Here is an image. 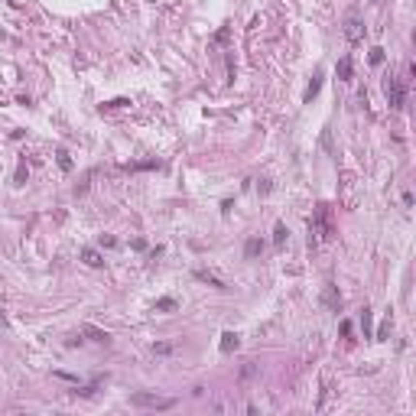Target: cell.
Segmentation results:
<instances>
[{
    "label": "cell",
    "mask_w": 416,
    "mask_h": 416,
    "mask_svg": "<svg viewBox=\"0 0 416 416\" xmlns=\"http://www.w3.org/2000/svg\"><path fill=\"white\" fill-rule=\"evenodd\" d=\"M179 306V303H176L173 296H166V299H160V303H156V312H169V309H176Z\"/></svg>",
    "instance_id": "cell-15"
},
{
    "label": "cell",
    "mask_w": 416,
    "mask_h": 416,
    "mask_svg": "<svg viewBox=\"0 0 416 416\" xmlns=\"http://www.w3.org/2000/svg\"><path fill=\"white\" fill-rule=\"evenodd\" d=\"M390 329H394V319H384V325L377 329V335H374V338H377V341H384L387 335H390Z\"/></svg>",
    "instance_id": "cell-14"
},
{
    "label": "cell",
    "mask_w": 416,
    "mask_h": 416,
    "mask_svg": "<svg viewBox=\"0 0 416 416\" xmlns=\"http://www.w3.org/2000/svg\"><path fill=\"white\" fill-rule=\"evenodd\" d=\"M23 179H26V166L20 163V166H16V182H23Z\"/></svg>",
    "instance_id": "cell-22"
},
{
    "label": "cell",
    "mask_w": 416,
    "mask_h": 416,
    "mask_svg": "<svg viewBox=\"0 0 416 416\" xmlns=\"http://www.w3.org/2000/svg\"><path fill=\"white\" fill-rule=\"evenodd\" d=\"M238 345H241V338H238V332H224V335H221V345H218V348L224 351V354H231V351L238 348Z\"/></svg>",
    "instance_id": "cell-7"
},
{
    "label": "cell",
    "mask_w": 416,
    "mask_h": 416,
    "mask_svg": "<svg viewBox=\"0 0 416 416\" xmlns=\"http://www.w3.org/2000/svg\"><path fill=\"white\" fill-rule=\"evenodd\" d=\"M364 36V23L358 20V13H348V20H345V39L348 43H361Z\"/></svg>",
    "instance_id": "cell-4"
},
{
    "label": "cell",
    "mask_w": 416,
    "mask_h": 416,
    "mask_svg": "<svg viewBox=\"0 0 416 416\" xmlns=\"http://www.w3.org/2000/svg\"><path fill=\"white\" fill-rule=\"evenodd\" d=\"M286 238H289V231H286L283 221H276V228H273V247H283Z\"/></svg>",
    "instance_id": "cell-10"
},
{
    "label": "cell",
    "mask_w": 416,
    "mask_h": 416,
    "mask_svg": "<svg viewBox=\"0 0 416 416\" xmlns=\"http://www.w3.org/2000/svg\"><path fill=\"white\" fill-rule=\"evenodd\" d=\"M81 332H85V335H91V341H98V345H108V341H111V335H108V332H101V329H91V325H85Z\"/></svg>",
    "instance_id": "cell-12"
},
{
    "label": "cell",
    "mask_w": 416,
    "mask_h": 416,
    "mask_svg": "<svg viewBox=\"0 0 416 416\" xmlns=\"http://www.w3.org/2000/svg\"><path fill=\"white\" fill-rule=\"evenodd\" d=\"M195 276H198V280H205V283H211V286H218V289H228V283H224L221 276L208 273V270H195Z\"/></svg>",
    "instance_id": "cell-9"
},
{
    "label": "cell",
    "mask_w": 416,
    "mask_h": 416,
    "mask_svg": "<svg viewBox=\"0 0 416 416\" xmlns=\"http://www.w3.org/2000/svg\"><path fill=\"white\" fill-rule=\"evenodd\" d=\"M351 68H354L351 55H341L338 65H335V75H338V81H351Z\"/></svg>",
    "instance_id": "cell-6"
},
{
    "label": "cell",
    "mask_w": 416,
    "mask_h": 416,
    "mask_svg": "<svg viewBox=\"0 0 416 416\" xmlns=\"http://www.w3.org/2000/svg\"><path fill=\"white\" fill-rule=\"evenodd\" d=\"M260 251H263V241H260V238H251V241H247V247H244V254H247V257H257Z\"/></svg>",
    "instance_id": "cell-13"
},
{
    "label": "cell",
    "mask_w": 416,
    "mask_h": 416,
    "mask_svg": "<svg viewBox=\"0 0 416 416\" xmlns=\"http://www.w3.org/2000/svg\"><path fill=\"white\" fill-rule=\"evenodd\" d=\"M153 351H156V354H169V351H173V345H153Z\"/></svg>",
    "instance_id": "cell-21"
},
{
    "label": "cell",
    "mask_w": 416,
    "mask_h": 416,
    "mask_svg": "<svg viewBox=\"0 0 416 416\" xmlns=\"http://www.w3.org/2000/svg\"><path fill=\"white\" fill-rule=\"evenodd\" d=\"M381 62H384V49L381 46H374L371 49V65H381Z\"/></svg>",
    "instance_id": "cell-17"
},
{
    "label": "cell",
    "mask_w": 416,
    "mask_h": 416,
    "mask_svg": "<svg viewBox=\"0 0 416 416\" xmlns=\"http://www.w3.org/2000/svg\"><path fill=\"white\" fill-rule=\"evenodd\" d=\"M98 244H101V247H114L117 241H114V238H104V234H101V238H98Z\"/></svg>",
    "instance_id": "cell-20"
},
{
    "label": "cell",
    "mask_w": 416,
    "mask_h": 416,
    "mask_svg": "<svg viewBox=\"0 0 416 416\" xmlns=\"http://www.w3.org/2000/svg\"><path fill=\"white\" fill-rule=\"evenodd\" d=\"M319 88H322V72H316V75H312V81H309V88H306V95H303V98L312 101V98L319 95Z\"/></svg>",
    "instance_id": "cell-11"
},
{
    "label": "cell",
    "mask_w": 416,
    "mask_h": 416,
    "mask_svg": "<svg viewBox=\"0 0 416 416\" xmlns=\"http://www.w3.org/2000/svg\"><path fill=\"white\" fill-rule=\"evenodd\" d=\"M322 303H325L329 309H335V312H338V309H341V293L329 283V286H325V293H322Z\"/></svg>",
    "instance_id": "cell-5"
},
{
    "label": "cell",
    "mask_w": 416,
    "mask_h": 416,
    "mask_svg": "<svg viewBox=\"0 0 416 416\" xmlns=\"http://www.w3.org/2000/svg\"><path fill=\"white\" fill-rule=\"evenodd\" d=\"M55 156H59V166H62V169H72V156H68L65 150H59Z\"/></svg>",
    "instance_id": "cell-18"
},
{
    "label": "cell",
    "mask_w": 416,
    "mask_h": 416,
    "mask_svg": "<svg viewBox=\"0 0 416 416\" xmlns=\"http://www.w3.org/2000/svg\"><path fill=\"white\" fill-rule=\"evenodd\" d=\"M130 406H140V410H173L176 397H160V394L137 390V394H130Z\"/></svg>",
    "instance_id": "cell-2"
},
{
    "label": "cell",
    "mask_w": 416,
    "mask_h": 416,
    "mask_svg": "<svg viewBox=\"0 0 416 416\" xmlns=\"http://www.w3.org/2000/svg\"><path fill=\"white\" fill-rule=\"evenodd\" d=\"M361 325H364V338H371V309H364V316H361Z\"/></svg>",
    "instance_id": "cell-16"
},
{
    "label": "cell",
    "mask_w": 416,
    "mask_h": 416,
    "mask_svg": "<svg viewBox=\"0 0 416 416\" xmlns=\"http://www.w3.org/2000/svg\"><path fill=\"white\" fill-rule=\"evenodd\" d=\"M81 260H85L88 267H104V257H101V251H95V247H85V251H81Z\"/></svg>",
    "instance_id": "cell-8"
},
{
    "label": "cell",
    "mask_w": 416,
    "mask_h": 416,
    "mask_svg": "<svg viewBox=\"0 0 416 416\" xmlns=\"http://www.w3.org/2000/svg\"><path fill=\"white\" fill-rule=\"evenodd\" d=\"M309 228H312V234H319L316 241H332L335 238V221H332V205H316V211H312V218H309Z\"/></svg>",
    "instance_id": "cell-1"
},
{
    "label": "cell",
    "mask_w": 416,
    "mask_h": 416,
    "mask_svg": "<svg viewBox=\"0 0 416 416\" xmlns=\"http://www.w3.org/2000/svg\"><path fill=\"white\" fill-rule=\"evenodd\" d=\"M384 95H387V101H390V108L394 111H403L406 95H403V85H400V78L397 75H387V81H384Z\"/></svg>",
    "instance_id": "cell-3"
},
{
    "label": "cell",
    "mask_w": 416,
    "mask_h": 416,
    "mask_svg": "<svg viewBox=\"0 0 416 416\" xmlns=\"http://www.w3.org/2000/svg\"><path fill=\"white\" fill-rule=\"evenodd\" d=\"M254 371H257V364H254V361H247V364H244V368H241V377H251Z\"/></svg>",
    "instance_id": "cell-19"
}]
</instances>
